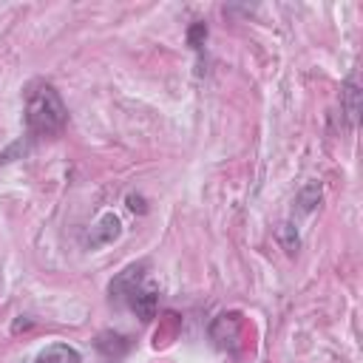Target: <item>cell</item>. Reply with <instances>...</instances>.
I'll return each mask as SVG.
<instances>
[{"mask_svg":"<svg viewBox=\"0 0 363 363\" xmlns=\"http://www.w3.org/2000/svg\"><path fill=\"white\" fill-rule=\"evenodd\" d=\"M26 108H23V119H26V130L34 139H48V136H60L68 125V108L60 96V91L48 82V79H31L26 85Z\"/></svg>","mask_w":363,"mask_h":363,"instance_id":"1","label":"cell"},{"mask_svg":"<svg viewBox=\"0 0 363 363\" xmlns=\"http://www.w3.org/2000/svg\"><path fill=\"white\" fill-rule=\"evenodd\" d=\"M147 267L145 264H130L125 267L111 284H108V295L113 303L128 306L130 312H136V318L150 320L159 309V289L147 281Z\"/></svg>","mask_w":363,"mask_h":363,"instance_id":"2","label":"cell"},{"mask_svg":"<svg viewBox=\"0 0 363 363\" xmlns=\"http://www.w3.org/2000/svg\"><path fill=\"white\" fill-rule=\"evenodd\" d=\"M119 233H122L119 216H116V213H105V216L85 233L82 244H85L88 250H96V247H105V244H111L113 238H119Z\"/></svg>","mask_w":363,"mask_h":363,"instance_id":"3","label":"cell"},{"mask_svg":"<svg viewBox=\"0 0 363 363\" xmlns=\"http://www.w3.org/2000/svg\"><path fill=\"white\" fill-rule=\"evenodd\" d=\"M34 363H82V354L68 343H48L37 352Z\"/></svg>","mask_w":363,"mask_h":363,"instance_id":"4","label":"cell"},{"mask_svg":"<svg viewBox=\"0 0 363 363\" xmlns=\"http://www.w3.org/2000/svg\"><path fill=\"white\" fill-rule=\"evenodd\" d=\"M340 111L349 116V125L357 122V113H360V102H357V82L354 77H349L340 88Z\"/></svg>","mask_w":363,"mask_h":363,"instance_id":"5","label":"cell"},{"mask_svg":"<svg viewBox=\"0 0 363 363\" xmlns=\"http://www.w3.org/2000/svg\"><path fill=\"white\" fill-rule=\"evenodd\" d=\"M295 201H298V210H301V213H312V210H315V204L320 201V184H315V182H312V184H306V187L298 193V199H295Z\"/></svg>","mask_w":363,"mask_h":363,"instance_id":"6","label":"cell"},{"mask_svg":"<svg viewBox=\"0 0 363 363\" xmlns=\"http://www.w3.org/2000/svg\"><path fill=\"white\" fill-rule=\"evenodd\" d=\"M204 37H207V26H204V23H193L190 31H187V43L199 51V48L204 45Z\"/></svg>","mask_w":363,"mask_h":363,"instance_id":"7","label":"cell"},{"mask_svg":"<svg viewBox=\"0 0 363 363\" xmlns=\"http://www.w3.org/2000/svg\"><path fill=\"white\" fill-rule=\"evenodd\" d=\"M128 207H130V210L145 213V204H142V199H139V196H128Z\"/></svg>","mask_w":363,"mask_h":363,"instance_id":"8","label":"cell"}]
</instances>
